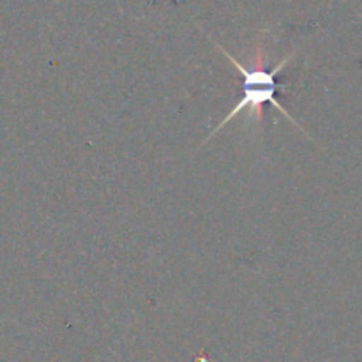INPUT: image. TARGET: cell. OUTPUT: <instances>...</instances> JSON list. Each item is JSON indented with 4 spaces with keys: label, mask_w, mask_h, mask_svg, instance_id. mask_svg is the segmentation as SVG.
<instances>
[{
    "label": "cell",
    "mask_w": 362,
    "mask_h": 362,
    "mask_svg": "<svg viewBox=\"0 0 362 362\" xmlns=\"http://www.w3.org/2000/svg\"><path fill=\"white\" fill-rule=\"evenodd\" d=\"M214 45H216V48H218L219 52H221L223 55H225L226 59L232 62V66L235 67L237 73H240V76H243V98H240V101L233 106L232 112H230L228 115H226L225 119H223L221 122L216 126V129L212 131L207 138H205L204 144L202 145L209 144V140H212V138H214L216 134L223 129V127L228 126L230 120H233L237 115H240L243 112L250 113L251 119L257 120V122L260 124L262 120H264V110H262V106H264L265 103H269V105L274 106V108L278 110V112H281L283 115H285L286 119H288L290 122L297 127V129H300L303 133H306V131L300 127V124H297V120L290 115L288 110H286L285 106L279 103L278 95H276L278 94V90L281 92V90H286V88H288L286 85L279 83L276 78H278L279 73H283V71H285V67L288 66L290 60L296 59L297 52L288 53L285 59H281V62H279L274 69L269 71V69H265L264 64H262V52H258L257 62H255L251 67H247V66H244V64H240L239 60L232 55V53L226 52L221 45H218V42H214Z\"/></svg>",
    "instance_id": "6da1fadb"
}]
</instances>
